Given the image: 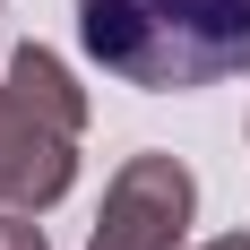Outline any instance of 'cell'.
Returning a JSON list of instances; mask_svg holds the SVG:
<instances>
[{"label": "cell", "instance_id": "6da1fadb", "mask_svg": "<svg viewBox=\"0 0 250 250\" xmlns=\"http://www.w3.org/2000/svg\"><path fill=\"white\" fill-rule=\"evenodd\" d=\"M78 43L138 95H199L250 69V0H69Z\"/></svg>", "mask_w": 250, "mask_h": 250}, {"label": "cell", "instance_id": "7a4b0ae2", "mask_svg": "<svg viewBox=\"0 0 250 250\" xmlns=\"http://www.w3.org/2000/svg\"><path fill=\"white\" fill-rule=\"evenodd\" d=\"M190 216H199V181L181 155H129L112 190H104V216L86 233V250H181L190 242Z\"/></svg>", "mask_w": 250, "mask_h": 250}, {"label": "cell", "instance_id": "3957f363", "mask_svg": "<svg viewBox=\"0 0 250 250\" xmlns=\"http://www.w3.org/2000/svg\"><path fill=\"white\" fill-rule=\"evenodd\" d=\"M69 181H78V138H61L52 121H35L18 104V86L0 78V207L43 216V207L69 199Z\"/></svg>", "mask_w": 250, "mask_h": 250}, {"label": "cell", "instance_id": "277c9868", "mask_svg": "<svg viewBox=\"0 0 250 250\" xmlns=\"http://www.w3.org/2000/svg\"><path fill=\"white\" fill-rule=\"evenodd\" d=\"M9 86H18V104L35 112V121H52L61 138L86 129V86L69 78V61H61L52 43H18L9 52Z\"/></svg>", "mask_w": 250, "mask_h": 250}, {"label": "cell", "instance_id": "5b68a950", "mask_svg": "<svg viewBox=\"0 0 250 250\" xmlns=\"http://www.w3.org/2000/svg\"><path fill=\"white\" fill-rule=\"evenodd\" d=\"M0 250H52V242H43V225L26 207H0Z\"/></svg>", "mask_w": 250, "mask_h": 250}, {"label": "cell", "instance_id": "8992f818", "mask_svg": "<svg viewBox=\"0 0 250 250\" xmlns=\"http://www.w3.org/2000/svg\"><path fill=\"white\" fill-rule=\"evenodd\" d=\"M199 250H250V225L242 233H216V242H199Z\"/></svg>", "mask_w": 250, "mask_h": 250}]
</instances>
